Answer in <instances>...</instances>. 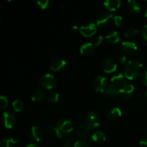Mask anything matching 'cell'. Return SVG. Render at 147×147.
Masks as SVG:
<instances>
[{
    "mask_svg": "<svg viewBox=\"0 0 147 147\" xmlns=\"http://www.w3.org/2000/svg\"><path fill=\"white\" fill-rule=\"evenodd\" d=\"M40 83L42 88L47 89V90H50V89H52L55 86L56 79L52 74L47 73V74H45L40 78Z\"/></svg>",
    "mask_w": 147,
    "mask_h": 147,
    "instance_id": "5",
    "label": "cell"
},
{
    "mask_svg": "<svg viewBox=\"0 0 147 147\" xmlns=\"http://www.w3.org/2000/svg\"><path fill=\"white\" fill-rule=\"evenodd\" d=\"M73 124L68 119H60L55 126L56 136L58 138H63L67 136L73 131Z\"/></svg>",
    "mask_w": 147,
    "mask_h": 147,
    "instance_id": "2",
    "label": "cell"
},
{
    "mask_svg": "<svg viewBox=\"0 0 147 147\" xmlns=\"http://www.w3.org/2000/svg\"><path fill=\"white\" fill-rule=\"evenodd\" d=\"M12 107L16 112H20L24 109V103L20 99H14L12 101Z\"/></svg>",
    "mask_w": 147,
    "mask_h": 147,
    "instance_id": "25",
    "label": "cell"
},
{
    "mask_svg": "<svg viewBox=\"0 0 147 147\" xmlns=\"http://www.w3.org/2000/svg\"><path fill=\"white\" fill-rule=\"evenodd\" d=\"M7 105H8V100H7V98L5 96L1 95V96H0V109H5L7 106Z\"/></svg>",
    "mask_w": 147,
    "mask_h": 147,
    "instance_id": "29",
    "label": "cell"
},
{
    "mask_svg": "<svg viewBox=\"0 0 147 147\" xmlns=\"http://www.w3.org/2000/svg\"><path fill=\"white\" fill-rule=\"evenodd\" d=\"M126 80H127V78L124 75L122 74V73H117V74H115L112 76L111 79V83L116 85V86L121 88L122 87H123L125 85L128 83Z\"/></svg>",
    "mask_w": 147,
    "mask_h": 147,
    "instance_id": "12",
    "label": "cell"
},
{
    "mask_svg": "<svg viewBox=\"0 0 147 147\" xmlns=\"http://www.w3.org/2000/svg\"><path fill=\"white\" fill-rule=\"evenodd\" d=\"M139 144L142 147H147V136L143 138L139 142Z\"/></svg>",
    "mask_w": 147,
    "mask_h": 147,
    "instance_id": "38",
    "label": "cell"
},
{
    "mask_svg": "<svg viewBox=\"0 0 147 147\" xmlns=\"http://www.w3.org/2000/svg\"><path fill=\"white\" fill-rule=\"evenodd\" d=\"M47 131L48 134L51 135H55L56 134V129L55 127H53V126H49L47 128Z\"/></svg>",
    "mask_w": 147,
    "mask_h": 147,
    "instance_id": "37",
    "label": "cell"
},
{
    "mask_svg": "<svg viewBox=\"0 0 147 147\" xmlns=\"http://www.w3.org/2000/svg\"><path fill=\"white\" fill-rule=\"evenodd\" d=\"M26 147H39V146H38V145L36 144L31 143V144H29L28 145H27Z\"/></svg>",
    "mask_w": 147,
    "mask_h": 147,
    "instance_id": "40",
    "label": "cell"
},
{
    "mask_svg": "<svg viewBox=\"0 0 147 147\" xmlns=\"http://www.w3.org/2000/svg\"><path fill=\"white\" fill-rule=\"evenodd\" d=\"M122 112L121 109L118 107H113L111 109H109L106 111V116L108 119H111V120H114V119H119V117L121 116Z\"/></svg>",
    "mask_w": 147,
    "mask_h": 147,
    "instance_id": "17",
    "label": "cell"
},
{
    "mask_svg": "<svg viewBox=\"0 0 147 147\" xmlns=\"http://www.w3.org/2000/svg\"><path fill=\"white\" fill-rule=\"evenodd\" d=\"M37 4L42 9H45L47 7L49 4L48 0H37Z\"/></svg>",
    "mask_w": 147,
    "mask_h": 147,
    "instance_id": "30",
    "label": "cell"
},
{
    "mask_svg": "<svg viewBox=\"0 0 147 147\" xmlns=\"http://www.w3.org/2000/svg\"><path fill=\"white\" fill-rule=\"evenodd\" d=\"M146 96H147V91H146Z\"/></svg>",
    "mask_w": 147,
    "mask_h": 147,
    "instance_id": "42",
    "label": "cell"
},
{
    "mask_svg": "<svg viewBox=\"0 0 147 147\" xmlns=\"http://www.w3.org/2000/svg\"><path fill=\"white\" fill-rule=\"evenodd\" d=\"M121 49L124 53L131 55L134 53L137 50V45L135 42L130 41H124L121 45Z\"/></svg>",
    "mask_w": 147,
    "mask_h": 147,
    "instance_id": "13",
    "label": "cell"
},
{
    "mask_svg": "<svg viewBox=\"0 0 147 147\" xmlns=\"http://www.w3.org/2000/svg\"><path fill=\"white\" fill-rule=\"evenodd\" d=\"M67 67V63L64 59L56 58L52 61L50 64V69L54 72L63 71Z\"/></svg>",
    "mask_w": 147,
    "mask_h": 147,
    "instance_id": "9",
    "label": "cell"
},
{
    "mask_svg": "<svg viewBox=\"0 0 147 147\" xmlns=\"http://www.w3.org/2000/svg\"><path fill=\"white\" fill-rule=\"evenodd\" d=\"M108 81L107 79L103 76H98L95 78L93 81V86L98 92H105L106 89L108 87Z\"/></svg>",
    "mask_w": 147,
    "mask_h": 147,
    "instance_id": "7",
    "label": "cell"
},
{
    "mask_svg": "<svg viewBox=\"0 0 147 147\" xmlns=\"http://www.w3.org/2000/svg\"><path fill=\"white\" fill-rule=\"evenodd\" d=\"M143 65L136 60H129L124 67V76L129 80H135L142 74Z\"/></svg>",
    "mask_w": 147,
    "mask_h": 147,
    "instance_id": "1",
    "label": "cell"
},
{
    "mask_svg": "<svg viewBox=\"0 0 147 147\" xmlns=\"http://www.w3.org/2000/svg\"><path fill=\"white\" fill-rule=\"evenodd\" d=\"M20 144V141L16 140L12 138H4L0 142V147H15Z\"/></svg>",
    "mask_w": 147,
    "mask_h": 147,
    "instance_id": "20",
    "label": "cell"
},
{
    "mask_svg": "<svg viewBox=\"0 0 147 147\" xmlns=\"http://www.w3.org/2000/svg\"><path fill=\"white\" fill-rule=\"evenodd\" d=\"M118 67L117 60L113 57H106L102 61L101 67L104 72L107 73H112L116 70Z\"/></svg>",
    "mask_w": 147,
    "mask_h": 147,
    "instance_id": "3",
    "label": "cell"
},
{
    "mask_svg": "<svg viewBox=\"0 0 147 147\" xmlns=\"http://www.w3.org/2000/svg\"><path fill=\"white\" fill-rule=\"evenodd\" d=\"M134 86L132 84H131V83H128L127 84L125 85L123 87H122L120 89L119 95L122 98H130L134 94Z\"/></svg>",
    "mask_w": 147,
    "mask_h": 147,
    "instance_id": "14",
    "label": "cell"
},
{
    "mask_svg": "<svg viewBox=\"0 0 147 147\" xmlns=\"http://www.w3.org/2000/svg\"><path fill=\"white\" fill-rule=\"evenodd\" d=\"M127 7L128 9L134 13H139L141 10L140 4L136 0H129L127 1Z\"/></svg>",
    "mask_w": 147,
    "mask_h": 147,
    "instance_id": "22",
    "label": "cell"
},
{
    "mask_svg": "<svg viewBox=\"0 0 147 147\" xmlns=\"http://www.w3.org/2000/svg\"><path fill=\"white\" fill-rule=\"evenodd\" d=\"M141 82L143 85L147 86V70L144 71L141 76Z\"/></svg>",
    "mask_w": 147,
    "mask_h": 147,
    "instance_id": "35",
    "label": "cell"
},
{
    "mask_svg": "<svg viewBox=\"0 0 147 147\" xmlns=\"http://www.w3.org/2000/svg\"><path fill=\"white\" fill-rule=\"evenodd\" d=\"M91 138L93 142H96V143H103L106 141V136L103 132L100 131H98L94 132L92 134Z\"/></svg>",
    "mask_w": 147,
    "mask_h": 147,
    "instance_id": "23",
    "label": "cell"
},
{
    "mask_svg": "<svg viewBox=\"0 0 147 147\" xmlns=\"http://www.w3.org/2000/svg\"><path fill=\"white\" fill-rule=\"evenodd\" d=\"M64 147H76V142L71 139H67L65 141Z\"/></svg>",
    "mask_w": 147,
    "mask_h": 147,
    "instance_id": "33",
    "label": "cell"
},
{
    "mask_svg": "<svg viewBox=\"0 0 147 147\" xmlns=\"http://www.w3.org/2000/svg\"><path fill=\"white\" fill-rule=\"evenodd\" d=\"M47 98L50 103H57L59 100V93L55 90H50L47 93Z\"/></svg>",
    "mask_w": 147,
    "mask_h": 147,
    "instance_id": "26",
    "label": "cell"
},
{
    "mask_svg": "<svg viewBox=\"0 0 147 147\" xmlns=\"http://www.w3.org/2000/svg\"><path fill=\"white\" fill-rule=\"evenodd\" d=\"M72 31H73V32H77L78 31V30H80V29L78 28V26H73V27H72Z\"/></svg>",
    "mask_w": 147,
    "mask_h": 147,
    "instance_id": "39",
    "label": "cell"
},
{
    "mask_svg": "<svg viewBox=\"0 0 147 147\" xmlns=\"http://www.w3.org/2000/svg\"><path fill=\"white\" fill-rule=\"evenodd\" d=\"M76 147H90L89 144L84 139H80L76 142Z\"/></svg>",
    "mask_w": 147,
    "mask_h": 147,
    "instance_id": "31",
    "label": "cell"
},
{
    "mask_svg": "<svg viewBox=\"0 0 147 147\" xmlns=\"http://www.w3.org/2000/svg\"><path fill=\"white\" fill-rule=\"evenodd\" d=\"M90 128L87 126L86 123H80L76 127V136L80 139H86L90 135Z\"/></svg>",
    "mask_w": 147,
    "mask_h": 147,
    "instance_id": "11",
    "label": "cell"
},
{
    "mask_svg": "<svg viewBox=\"0 0 147 147\" xmlns=\"http://www.w3.org/2000/svg\"><path fill=\"white\" fill-rule=\"evenodd\" d=\"M112 22L116 27H120L123 23V17L118 14H114L112 19Z\"/></svg>",
    "mask_w": 147,
    "mask_h": 147,
    "instance_id": "28",
    "label": "cell"
},
{
    "mask_svg": "<svg viewBox=\"0 0 147 147\" xmlns=\"http://www.w3.org/2000/svg\"><path fill=\"white\" fill-rule=\"evenodd\" d=\"M87 126L90 129H94L99 127L100 124V119L97 113L94 111H90L87 114L86 118Z\"/></svg>",
    "mask_w": 147,
    "mask_h": 147,
    "instance_id": "4",
    "label": "cell"
},
{
    "mask_svg": "<svg viewBox=\"0 0 147 147\" xmlns=\"http://www.w3.org/2000/svg\"><path fill=\"white\" fill-rule=\"evenodd\" d=\"M80 32L84 37H89L96 34L97 32V27L94 23L87 22L80 27Z\"/></svg>",
    "mask_w": 147,
    "mask_h": 147,
    "instance_id": "6",
    "label": "cell"
},
{
    "mask_svg": "<svg viewBox=\"0 0 147 147\" xmlns=\"http://www.w3.org/2000/svg\"><path fill=\"white\" fill-rule=\"evenodd\" d=\"M120 88L116 86V85L110 83V84L108 86L106 90H105L104 93L106 96H108V97H112V96H115L119 95V93H120Z\"/></svg>",
    "mask_w": 147,
    "mask_h": 147,
    "instance_id": "18",
    "label": "cell"
},
{
    "mask_svg": "<svg viewBox=\"0 0 147 147\" xmlns=\"http://www.w3.org/2000/svg\"><path fill=\"white\" fill-rule=\"evenodd\" d=\"M117 62L119 63H120V64L126 65L129 61L127 60V57L126 55H121L118 57Z\"/></svg>",
    "mask_w": 147,
    "mask_h": 147,
    "instance_id": "34",
    "label": "cell"
},
{
    "mask_svg": "<svg viewBox=\"0 0 147 147\" xmlns=\"http://www.w3.org/2000/svg\"><path fill=\"white\" fill-rule=\"evenodd\" d=\"M142 34L144 38L147 42V24L144 26L142 28Z\"/></svg>",
    "mask_w": 147,
    "mask_h": 147,
    "instance_id": "36",
    "label": "cell"
},
{
    "mask_svg": "<svg viewBox=\"0 0 147 147\" xmlns=\"http://www.w3.org/2000/svg\"><path fill=\"white\" fill-rule=\"evenodd\" d=\"M104 5L110 11H115L118 9L121 5V0H106L104 1Z\"/></svg>",
    "mask_w": 147,
    "mask_h": 147,
    "instance_id": "19",
    "label": "cell"
},
{
    "mask_svg": "<svg viewBox=\"0 0 147 147\" xmlns=\"http://www.w3.org/2000/svg\"><path fill=\"white\" fill-rule=\"evenodd\" d=\"M139 33V30L134 27H129L124 31V36L126 37H132Z\"/></svg>",
    "mask_w": 147,
    "mask_h": 147,
    "instance_id": "27",
    "label": "cell"
},
{
    "mask_svg": "<svg viewBox=\"0 0 147 147\" xmlns=\"http://www.w3.org/2000/svg\"><path fill=\"white\" fill-rule=\"evenodd\" d=\"M2 120L6 129H11L16 123L15 115L12 112L5 111L3 113Z\"/></svg>",
    "mask_w": 147,
    "mask_h": 147,
    "instance_id": "8",
    "label": "cell"
},
{
    "mask_svg": "<svg viewBox=\"0 0 147 147\" xmlns=\"http://www.w3.org/2000/svg\"><path fill=\"white\" fill-rule=\"evenodd\" d=\"M103 42V37L102 35H98L93 40V45L95 46H99Z\"/></svg>",
    "mask_w": 147,
    "mask_h": 147,
    "instance_id": "32",
    "label": "cell"
},
{
    "mask_svg": "<svg viewBox=\"0 0 147 147\" xmlns=\"http://www.w3.org/2000/svg\"><path fill=\"white\" fill-rule=\"evenodd\" d=\"M95 47L93 42H86L82 45L80 47V52L82 55L86 56L90 55L95 51Z\"/></svg>",
    "mask_w": 147,
    "mask_h": 147,
    "instance_id": "15",
    "label": "cell"
},
{
    "mask_svg": "<svg viewBox=\"0 0 147 147\" xmlns=\"http://www.w3.org/2000/svg\"><path fill=\"white\" fill-rule=\"evenodd\" d=\"M144 15H145V17H147V7H146V9H145V12H144Z\"/></svg>",
    "mask_w": 147,
    "mask_h": 147,
    "instance_id": "41",
    "label": "cell"
},
{
    "mask_svg": "<svg viewBox=\"0 0 147 147\" xmlns=\"http://www.w3.org/2000/svg\"><path fill=\"white\" fill-rule=\"evenodd\" d=\"M113 16H114V14H112V13H101V14L98 17L97 20H96V24H97L98 27H103L107 25L109 22L110 21V20H112Z\"/></svg>",
    "mask_w": 147,
    "mask_h": 147,
    "instance_id": "10",
    "label": "cell"
},
{
    "mask_svg": "<svg viewBox=\"0 0 147 147\" xmlns=\"http://www.w3.org/2000/svg\"><path fill=\"white\" fill-rule=\"evenodd\" d=\"M44 98H45V93L44 92L41 90H34L31 96L32 100L35 102L41 101V100H42L43 99H44Z\"/></svg>",
    "mask_w": 147,
    "mask_h": 147,
    "instance_id": "24",
    "label": "cell"
},
{
    "mask_svg": "<svg viewBox=\"0 0 147 147\" xmlns=\"http://www.w3.org/2000/svg\"><path fill=\"white\" fill-rule=\"evenodd\" d=\"M30 136L32 140L34 142H39L42 137V131L40 127L34 126L30 129Z\"/></svg>",
    "mask_w": 147,
    "mask_h": 147,
    "instance_id": "16",
    "label": "cell"
},
{
    "mask_svg": "<svg viewBox=\"0 0 147 147\" xmlns=\"http://www.w3.org/2000/svg\"><path fill=\"white\" fill-rule=\"evenodd\" d=\"M106 39L111 44H115L117 43L120 40L121 37L119 33L117 31H111L106 35Z\"/></svg>",
    "mask_w": 147,
    "mask_h": 147,
    "instance_id": "21",
    "label": "cell"
}]
</instances>
